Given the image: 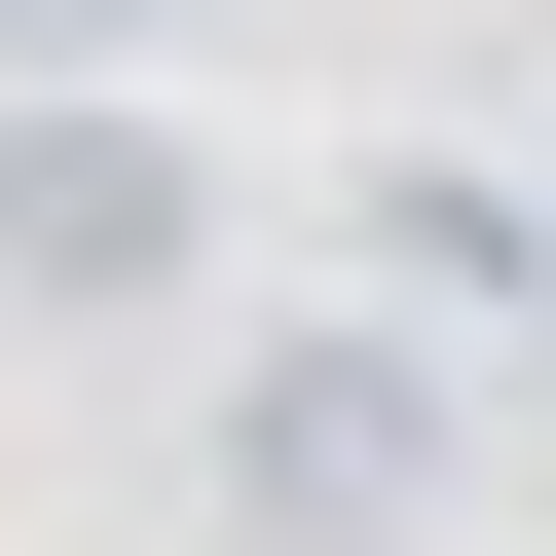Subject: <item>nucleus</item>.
I'll return each instance as SVG.
<instances>
[{
	"label": "nucleus",
	"mask_w": 556,
	"mask_h": 556,
	"mask_svg": "<svg viewBox=\"0 0 556 556\" xmlns=\"http://www.w3.org/2000/svg\"><path fill=\"white\" fill-rule=\"evenodd\" d=\"M75 38H112V0H0V75H75Z\"/></svg>",
	"instance_id": "20e7f679"
},
{
	"label": "nucleus",
	"mask_w": 556,
	"mask_h": 556,
	"mask_svg": "<svg viewBox=\"0 0 556 556\" xmlns=\"http://www.w3.org/2000/svg\"><path fill=\"white\" fill-rule=\"evenodd\" d=\"M186 260H223V149H186L112 38H75V75H0V298H38V334H149Z\"/></svg>",
	"instance_id": "f03ea898"
},
{
	"label": "nucleus",
	"mask_w": 556,
	"mask_h": 556,
	"mask_svg": "<svg viewBox=\"0 0 556 556\" xmlns=\"http://www.w3.org/2000/svg\"><path fill=\"white\" fill-rule=\"evenodd\" d=\"M112 38H223V0H112Z\"/></svg>",
	"instance_id": "39448f33"
},
{
	"label": "nucleus",
	"mask_w": 556,
	"mask_h": 556,
	"mask_svg": "<svg viewBox=\"0 0 556 556\" xmlns=\"http://www.w3.org/2000/svg\"><path fill=\"white\" fill-rule=\"evenodd\" d=\"M371 298H408V334H556V186H482V149H371Z\"/></svg>",
	"instance_id": "7ed1b4c3"
},
{
	"label": "nucleus",
	"mask_w": 556,
	"mask_h": 556,
	"mask_svg": "<svg viewBox=\"0 0 556 556\" xmlns=\"http://www.w3.org/2000/svg\"><path fill=\"white\" fill-rule=\"evenodd\" d=\"M482 519V371L408 298H298V334H223V556H445Z\"/></svg>",
	"instance_id": "f257e3e1"
}]
</instances>
